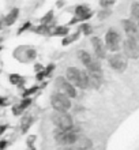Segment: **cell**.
Masks as SVG:
<instances>
[{
	"label": "cell",
	"mask_w": 139,
	"mask_h": 150,
	"mask_svg": "<svg viewBox=\"0 0 139 150\" xmlns=\"http://www.w3.org/2000/svg\"><path fill=\"white\" fill-rule=\"evenodd\" d=\"M90 45H92L94 56L97 59L105 60L108 57V49L105 47V42L98 36H90Z\"/></svg>",
	"instance_id": "obj_11"
},
{
	"label": "cell",
	"mask_w": 139,
	"mask_h": 150,
	"mask_svg": "<svg viewBox=\"0 0 139 150\" xmlns=\"http://www.w3.org/2000/svg\"><path fill=\"white\" fill-rule=\"evenodd\" d=\"M74 15L79 18V22H87L94 16V12L89 4H78L74 7Z\"/></svg>",
	"instance_id": "obj_12"
},
{
	"label": "cell",
	"mask_w": 139,
	"mask_h": 150,
	"mask_svg": "<svg viewBox=\"0 0 139 150\" xmlns=\"http://www.w3.org/2000/svg\"><path fill=\"white\" fill-rule=\"evenodd\" d=\"M75 145L78 147H80V149H92L93 147V143L89 138H79L76 141Z\"/></svg>",
	"instance_id": "obj_25"
},
{
	"label": "cell",
	"mask_w": 139,
	"mask_h": 150,
	"mask_svg": "<svg viewBox=\"0 0 139 150\" xmlns=\"http://www.w3.org/2000/svg\"><path fill=\"white\" fill-rule=\"evenodd\" d=\"M78 59H79V62L85 66L86 71H89V72H102V64H101V60L97 59L95 56H93L90 52L85 51V49H79V51H78Z\"/></svg>",
	"instance_id": "obj_4"
},
{
	"label": "cell",
	"mask_w": 139,
	"mask_h": 150,
	"mask_svg": "<svg viewBox=\"0 0 139 150\" xmlns=\"http://www.w3.org/2000/svg\"><path fill=\"white\" fill-rule=\"evenodd\" d=\"M36 81L37 82H44V79H47V75H45V72H44V68L41 70V71H38V72H36Z\"/></svg>",
	"instance_id": "obj_33"
},
{
	"label": "cell",
	"mask_w": 139,
	"mask_h": 150,
	"mask_svg": "<svg viewBox=\"0 0 139 150\" xmlns=\"http://www.w3.org/2000/svg\"><path fill=\"white\" fill-rule=\"evenodd\" d=\"M89 78H90V87H93L95 90L99 89L101 85H102V82H104L102 72H89Z\"/></svg>",
	"instance_id": "obj_18"
},
{
	"label": "cell",
	"mask_w": 139,
	"mask_h": 150,
	"mask_svg": "<svg viewBox=\"0 0 139 150\" xmlns=\"http://www.w3.org/2000/svg\"><path fill=\"white\" fill-rule=\"evenodd\" d=\"M7 128H8L7 124H0V137H1L6 131H7Z\"/></svg>",
	"instance_id": "obj_37"
},
{
	"label": "cell",
	"mask_w": 139,
	"mask_h": 150,
	"mask_svg": "<svg viewBox=\"0 0 139 150\" xmlns=\"http://www.w3.org/2000/svg\"><path fill=\"white\" fill-rule=\"evenodd\" d=\"M95 15H97V19L98 21H105V19H108V18L112 15V10L111 8H102L101 7L98 11H97Z\"/></svg>",
	"instance_id": "obj_24"
},
{
	"label": "cell",
	"mask_w": 139,
	"mask_h": 150,
	"mask_svg": "<svg viewBox=\"0 0 139 150\" xmlns=\"http://www.w3.org/2000/svg\"><path fill=\"white\" fill-rule=\"evenodd\" d=\"M55 86L61 90L64 94H67L70 98H76L78 97V89L68 81L66 76H56L55 78Z\"/></svg>",
	"instance_id": "obj_10"
},
{
	"label": "cell",
	"mask_w": 139,
	"mask_h": 150,
	"mask_svg": "<svg viewBox=\"0 0 139 150\" xmlns=\"http://www.w3.org/2000/svg\"><path fill=\"white\" fill-rule=\"evenodd\" d=\"M121 49L127 59L136 60L139 59V41L132 36H127V38L121 41Z\"/></svg>",
	"instance_id": "obj_8"
},
{
	"label": "cell",
	"mask_w": 139,
	"mask_h": 150,
	"mask_svg": "<svg viewBox=\"0 0 139 150\" xmlns=\"http://www.w3.org/2000/svg\"><path fill=\"white\" fill-rule=\"evenodd\" d=\"M130 12H131L132 19H135L136 22H139V1H134V3L131 4V10H130Z\"/></svg>",
	"instance_id": "obj_26"
},
{
	"label": "cell",
	"mask_w": 139,
	"mask_h": 150,
	"mask_svg": "<svg viewBox=\"0 0 139 150\" xmlns=\"http://www.w3.org/2000/svg\"><path fill=\"white\" fill-rule=\"evenodd\" d=\"M53 138H55L56 143H59L61 146H72L79 139V130H75V126H74L72 130H60V128H57L53 132Z\"/></svg>",
	"instance_id": "obj_3"
},
{
	"label": "cell",
	"mask_w": 139,
	"mask_h": 150,
	"mask_svg": "<svg viewBox=\"0 0 139 150\" xmlns=\"http://www.w3.org/2000/svg\"><path fill=\"white\" fill-rule=\"evenodd\" d=\"M33 104V98L32 97H22L19 101V107L23 109V111H26V109H29V107H32Z\"/></svg>",
	"instance_id": "obj_27"
},
{
	"label": "cell",
	"mask_w": 139,
	"mask_h": 150,
	"mask_svg": "<svg viewBox=\"0 0 139 150\" xmlns=\"http://www.w3.org/2000/svg\"><path fill=\"white\" fill-rule=\"evenodd\" d=\"M49 103L53 111H70L72 108V98L64 94L61 90L53 91L51 94Z\"/></svg>",
	"instance_id": "obj_6"
},
{
	"label": "cell",
	"mask_w": 139,
	"mask_h": 150,
	"mask_svg": "<svg viewBox=\"0 0 139 150\" xmlns=\"http://www.w3.org/2000/svg\"><path fill=\"white\" fill-rule=\"evenodd\" d=\"M121 26H123V30L127 36H132L135 37L136 33L139 32V26H138V22L132 18H127V19H123L121 21Z\"/></svg>",
	"instance_id": "obj_14"
},
{
	"label": "cell",
	"mask_w": 139,
	"mask_h": 150,
	"mask_svg": "<svg viewBox=\"0 0 139 150\" xmlns=\"http://www.w3.org/2000/svg\"><path fill=\"white\" fill-rule=\"evenodd\" d=\"M40 23L53 25V26H56V23H55V11H53V10H49L48 12H45L44 15L40 18Z\"/></svg>",
	"instance_id": "obj_22"
},
{
	"label": "cell",
	"mask_w": 139,
	"mask_h": 150,
	"mask_svg": "<svg viewBox=\"0 0 139 150\" xmlns=\"http://www.w3.org/2000/svg\"><path fill=\"white\" fill-rule=\"evenodd\" d=\"M55 70H56V64L55 63L47 64V66L44 67V72H45V75H47V78H49V76L55 72Z\"/></svg>",
	"instance_id": "obj_30"
},
{
	"label": "cell",
	"mask_w": 139,
	"mask_h": 150,
	"mask_svg": "<svg viewBox=\"0 0 139 150\" xmlns=\"http://www.w3.org/2000/svg\"><path fill=\"white\" fill-rule=\"evenodd\" d=\"M66 78L79 90L90 89V78H89V72L86 70H80L74 66L68 67L66 70Z\"/></svg>",
	"instance_id": "obj_1"
},
{
	"label": "cell",
	"mask_w": 139,
	"mask_h": 150,
	"mask_svg": "<svg viewBox=\"0 0 139 150\" xmlns=\"http://www.w3.org/2000/svg\"><path fill=\"white\" fill-rule=\"evenodd\" d=\"M42 68H44V64H41V63H36V64H34V71H36V72L41 71Z\"/></svg>",
	"instance_id": "obj_36"
},
{
	"label": "cell",
	"mask_w": 139,
	"mask_h": 150,
	"mask_svg": "<svg viewBox=\"0 0 139 150\" xmlns=\"http://www.w3.org/2000/svg\"><path fill=\"white\" fill-rule=\"evenodd\" d=\"M23 109L19 107V104H15V105H12L11 107V113L12 116H15V117H20L22 115H23Z\"/></svg>",
	"instance_id": "obj_29"
},
{
	"label": "cell",
	"mask_w": 139,
	"mask_h": 150,
	"mask_svg": "<svg viewBox=\"0 0 139 150\" xmlns=\"http://www.w3.org/2000/svg\"><path fill=\"white\" fill-rule=\"evenodd\" d=\"M19 8L18 7H12L10 11L4 15V18L1 21H3V25L4 26H7V28H10V26H12V25H15V22L18 19H19Z\"/></svg>",
	"instance_id": "obj_15"
},
{
	"label": "cell",
	"mask_w": 139,
	"mask_h": 150,
	"mask_svg": "<svg viewBox=\"0 0 139 150\" xmlns=\"http://www.w3.org/2000/svg\"><path fill=\"white\" fill-rule=\"evenodd\" d=\"M51 120L55 127L60 130H72L75 126L74 116L68 111H53L51 115Z\"/></svg>",
	"instance_id": "obj_2"
},
{
	"label": "cell",
	"mask_w": 139,
	"mask_h": 150,
	"mask_svg": "<svg viewBox=\"0 0 139 150\" xmlns=\"http://www.w3.org/2000/svg\"><path fill=\"white\" fill-rule=\"evenodd\" d=\"M41 89L40 85H33V86H29V87H25L22 89V93H20V97H33L36 94L37 91Z\"/></svg>",
	"instance_id": "obj_23"
},
{
	"label": "cell",
	"mask_w": 139,
	"mask_h": 150,
	"mask_svg": "<svg viewBox=\"0 0 139 150\" xmlns=\"http://www.w3.org/2000/svg\"><path fill=\"white\" fill-rule=\"evenodd\" d=\"M70 28L68 25H56L55 28L52 29L51 37H64L70 33Z\"/></svg>",
	"instance_id": "obj_20"
},
{
	"label": "cell",
	"mask_w": 139,
	"mask_h": 150,
	"mask_svg": "<svg viewBox=\"0 0 139 150\" xmlns=\"http://www.w3.org/2000/svg\"><path fill=\"white\" fill-rule=\"evenodd\" d=\"M4 25H3V21H0V30H1V28H3Z\"/></svg>",
	"instance_id": "obj_38"
},
{
	"label": "cell",
	"mask_w": 139,
	"mask_h": 150,
	"mask_svg": "<svg viewBox=\"0 0 139 150\" xmlns=\"http://www.w3.org/2000/svg\"><path fill=\"white\" fill-rule=\"evenodd\" d=\"M64 6H66V0H57L55 4V7L56 8H63Z\"/></svg>",
	"instance_id": "obj_35"
},
{
	"label": "cell",
	"mask_w": 139,
	"mask_h": 150,
	"mask_svg": "<svg viewBox=\"0 0 139 150\" xmlns=\"http://www.w3.org/2000/svg\"><path fill=\"white\" fill-rule=\"evenodd\" d=\"M116 4V0H99V7L102 8H112Z\"/></svg>",
	"instance_id": "obj_32"
},
{
	"label": "cell",
	"mask_w": 139,
	"mask_h": 150,
	"mask_svg": "<svg viewBox=\"0 0 139 150\" xmlns=\"http://www.w3.org/2000/svg\"><path fill=\"white\" fill-rule=\"evenodd\" d=\"M14 59L22 64H30L33 63L37 57V49L32 45H19L14 49Z\"/></svg>",
	"instance_id": "obj_5"
},
{
	"label": "cell",
	"mask_w": 139,
	"mask_h": 150,
	"mask_svg": "<svg viewBox=\"0 0 139 150\" xmlns=\"http://www.w3.org/2000/svg\"><path fill=\"white\" fill-rule=\"evenodd\" d=\"M107 62H108V66L113 71L119 72V74L124 72L128 67V62L126 55L124 53H119V52H112V55H109L107 57Z\"/></svg>",
	"instance_id": "obj_7"
},
{
	"label": "cell",
	"mask_w": 139,
	"mask_h": 150,
	"mask_svg": "<svg viewBox=\"0 0 139 150\" xmlns=\"http://www.w3.org/2000/svg\"><path fill=\"white\" fill-rule=\"evenodd\" d=\"M33 23H32V21H26L22 26H20L19 29H18V32H16V36H20V34H23V33L26 32H30V29H32Z\"/></svg>",
	"instance_id": "obj_28"
},
{
	"label": "cell",
	"mask_w": 139,
	"mask_h": 150,
	"mask_svg": "<svg viewBox=\"0 0 139 150\" xmlns=\"http://www.w3.org/2000/svg\"><path fill=\"white\" fill-rule=\"evenodd\" d=\"M8 145H10V142H8L7 139H0V150L7 149Z\"/></svg>",
	"instance_id": "obj_34"
},
{
	"label": "cell",
	"mask_w": 139,
	"mask_h": 150,
	"mask_svg": "<svg viewBox=\"0 0 139 150\" xmlns=\"http://www.w3.org/2000/svg\"><path fill=\"white\" fill-rule=\"evenodd\" d=\"M78 30L82 33V36L90 37V36H93L94 28H93L92 25L89 23V21H87V22H80V23L78 25Z\"/></svg>",
	"instance_id": "obj_21"
},
{
	"label": "cell",
	"mask_w": 139,
	"mask_h": 150,
	"mask_svg": "<svg viewBox=\"0 0 139 150\" xmlns=\"http://www.w3.org/2000/svg\"><path fill=\"white\" fill-rule=\"evenodd\" d=\"M55 28L53 25H44V23H40L38 26H32L30 32L34 33V34H38V36H51V32L52 29Z\"/></svg>",
	"instance_id": "obj_16"
},
{
	"label": "cell",
	"mask_w": 139,
	"mask_h": 150,
	"mask_svg": "<svg viewBox=\"0 0 139 150\" xmlns=\"http://www.w3.org/2000/svg\"><path fill=\"white\" fill-rule=\"evenodd\" d=\"M26 76H22L20 74H16V72H12V74L8 75V82L11 83L12 86L19 87V89H23L25 85H26Z\"/></svg>",
	"instance_id": "obj_17"
},
{
	"label": "cell",
	"mask_w": 139,
	"mask_h": 150,
	"mask_svg": "<svg viewBox=\"0 0 139 150\" xmlns=\"http://www.w3.org/2000/svg\"><path fill=\"white\" fill-rule=\"evenodd\" d=\"M104 42H105V47H107L108 51L119 52L120 47H121V36L115 28H111L108 29V32L105 33Z\"/></svg>",
	"instance_id": "obj_9"
},
{
	"label": "cell",
	"mask_w": 139,
	"mask_h": 150,
	"mask_svg": "<svg viewBox=\"0 0 139 150\" xmlns=\"http://www.w3.org/2000/svg\"><path fill=\"white\" fill-rule=\"evenodd\" d=\"M33 123H34V116H33L32 113H29V112H26L23 115L20 116V123H19V131L22 135H26L29 132V130L32 128Z\"/></svg>",
	"instance_id": "obj_13"
},
{
	"label": "cell",
	"mask_w": 139,
	"mask_h": 150,
	"mask_svg": "<svg viewBox=\"0 0 139 150\" xmlns=\"http://www.w3.org/2000/svg\"><path fill=\"white\" fill-rule=\"evenodd\" d=\"M80 36H82V33L76 29V32L74 33H68L67 36L61 37V45L63 47H68V45H71V44H74L75 41H78V40L80 38Z\"/></svg>",
	"instance_id": "obj_19"
},
{
	"label": "cell",
	"mask_w": 139,
	"mask_h": 150,
	"mask_svg": "<svg viewBox=\"0 0 139 150\" xmlns=\"http://www.w3.org/2000/svg\"><path fill=\"white\" fill-rule=\"evenodd\" d=\"M36 141H37V137L36 135H29L28 137V139H26V146L29 147V149H32V150H34L36 149Z\"/></svg>",
	"instance_id": "obj_31"
}]
</instances>
